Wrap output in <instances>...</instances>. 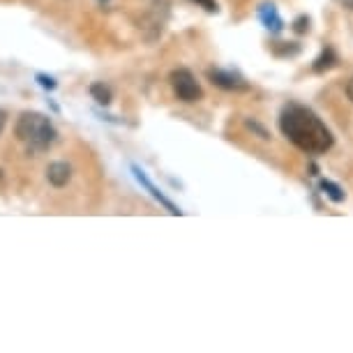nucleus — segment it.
<instances>
[{
    "label": "nucleus",
    "instance_id": "4468645a",
    "mask_svg": "<svg viewBox=\"0 0 353 353\" xmlns=\"http://www.w3.org/2000/svg\"><path fill=\"white\" fill-rule=\"evenodd\" d=\"M5 123H8V113L0 109V134H3V130H5Z\"/></svg>",
    "mask_w": 353,
    "mask_h": 353
},
{
    "label": "nucleus",
    "instance_id": "6e6552de",
    "mask_svg": "<svg viewBox=\"0 0 353 353\" xmlns=\"http://www.w3.org/2000/svg\"><path fill=\"white\" fill-rule=\"evenodd\" d=\"M335 65H337V56H335V51H332L330 46H328V49H325L321 56H319L316 61H314L312 70H314L316 74H321V72H328L330 68H335Z\"/></svg>",
    "mask_w": 353,
    "mask_h": 353
},
{
    "label": "nucleus",
    "instance_id": "0eeeda50",
    "mask_svg": "<svg viewBox=\"0 0 353 353\" xmlns=\"http://www.w3.org/2000/svg\"><path fill=\"white\" fill-rule=\"evenodd\" d=\"M46 181H49L53 188H65L72 181V166L68 162H53L46 169Z\"/></svg>",
    "mask_w": 353,
    "mask_h": 353
},
{
    "label": "nucleus",
    "instance_id": "7ed1b4c3",
    "mask_svg": "<svg viewBox=\"0 0 353 353\" xmlns=\"http://www.w3.org/2000/svg\"><path fill=\"white\" fill-rule=\"evenodd\" d=\"M169 81H171L173 92H176V97L181 99V102L192 104V102H199V99L203 97L201 85H199L196 77L192 74L190 70H185V68L173 70L171 77H169Z\"/></svg>",
    "mask_w": 353,
    "mask_h": 353
},
{
    "label": "nucleus",
    "instance_id": "20e7f679",
    "mask_svg": "<svg viewBox=\"0 0 353 353\" xmlns=\"http://www.w3.org/2000/svg\"><path fill=\"white\" fill-rule=\"evenodd\" d=\"M208 79L217 88L222 90H229V92H248L250 90V83L245 81L241 74L231 70H208Z\"/></svg>",
    "mask_w": 353,
    "mask_h": 353
},
{
    "label": "nucleus",
    "instance_id": "39448f33",
    "mask_svg": "<svg viewBox=\"0 0 353 353\" xmlns=\"http://www.w3.org/2000/svg\"><path fill=\"white\" fill-rule=\"evenodd\" d=\"M132 173H134L137 183L141 185V188H145V190H148V194H150L152 199H155V201H159V205H164V208L169 210L171 215H183V210L178 208V205L171 201V199H166V196L162 194V192H159V190L155 188V183H152L150 178L145 176V171H143V169H139L137 164H132Z\"/></svg>",
    "mask_w": 353,
    "mask_h": 353
},
{
    "label": "nucleus",
    "instance_id": "1a4fd4ad",
    "mask_svg": "<svg viewBox=\"0 0 353 353\" xmlns=\"http://www.w3.org/2000/svg\"><path fill=\"white\" fill-rule=\"evenodd\" d=\"M90 95H92V99H95L97 104H104V106H109L111 99H113L111 88H109V85H104L102 81H97V83L90 85Z\"/></svg>",
    "mask_w": 353,
    "mask_h": 353
},
{
    "label": "nucleus",
    "instance_id": "f03ea898",
    "mask_svg": "<svg viewBox=\"0 0 353 353\" xmlns=\"http://www.w3.org/2000/svg\"><path fill=\"white\" fill-rule=\"evenodd\" d=\"M14 134L30 155H39V152L49 150L58 139V132L51 125L49 116L39 111H23L14 125Z\"/></svg>",
    "mask_w": 353,
    "mask_h": 353
},
{
    "label": "nucleus",
    "instance_id": "2eb2a0df",
    "mask_svg": "<svg viewBox=\"0 0 353 353\" xmlns=\"http://www.w3.org/2000/svg\"><path fill=\"white\" fill-rule=\"evenodd\" d=\"M346 95H349V99L353 102V79L349 81V85H346Z\"/></svg>",
    "mask_w": 353,
    "mask_h": 353
},
{
    "label": "nucleus",
    "instance_id": "f8f14e48",
    "mask_svg": "<svg viewBox=\"0 0 353 353\" xmlns=\"http://www.w3.org/2000/svg\"><path fill=\"white\" fill-rule=\"evenodd\" d=\"M293 30L298 32V35H305V32H310V17H298L296 21H293Z\"/></svg>",
    "mask_w": 353,
    "mask_h": 353
},
{
    "label": "nucleus",
    "instance_id": "9d476101",
    "mask_svg": "<svg viewBox=\"0 0 353 353\" xmlns=\"http://www.w3.org/2000/svg\"><path fill=\"white\" fill-rule=\"evenodd\" d=\"M321 190L325 192V196L330 199V201H335V203H342L344 201V190L339 188L337 183H332V181H321Z\"/></svg>",
    "mask_w": 353,
    "mask_h": 353
},
{
    "label": "nucleus",
    "instance_id": "dca6fc26",
    "mask_svg": "<svg viewBox=\"0 0 353 353\" xmlns=\"http://www.w3.org/2000/svg\"><path fill=\"white\" fill-rule=\"evenodd\" d=\"M99 3H106V0H99Z\"/></svg>",
    "mask_w": 353,
    "mask_h": 353
},
{
    "label": "nucleus",
    "instance_id": "ddd939ff",
    "mask_svg": "<svg viewBox=\"0 0 353 353\" xmlns=\"http://www.w3.org/2000/svg\"><path fill=\"white\" fill-rule=\"evenodd\" d=\"M190 3H196L199 8H203L205 12H217V0H190Z\"/></svg>",
    "mask_w": 353,
    "mask_h": 353
},
{
    "label": "nucleus",
    "instance_id": "9b49d317",
    "mask_svg": "<svg viewBox=\"0 0 353 353\" xmlns=\"http://www.w3.org/2000/svg\"><path fill=\"white\" fill-rule=\"evenodd\" d=\"M35 79H37V83L42 85L44 90H56V85H58V83H56V79H53V77L44 74V72H37Z\"/></svg>",
    "mask_w": 353,
    "mask_h": 353
},
{
    "label": "nucleus",
    "instance_id": "423d86ee",
    "mask_svg": "<svg viewBox=\"0 0 353 353\" xmlns=\"http://www.w3.org/2000/svg\"><path fill=\"white\" fill-rule=\"evenodd\" d=\"M259 19H261V23L270 32H282V28H284L282 17H279L277 8L272 3H261V5H259Z\"/></svg>",
    "mask_w": 353,
    "mask_h": 353
},
{
    "label": "nucleus",
    "instance_id": "f257e3e1",
    "mask_svg": "<svg viewBox=\"0 0 353 353\" xmlns=\"http://www.w3.org/2000/svg\"><path fill=\"white\" fill-rule=\"evenodd\" d=\"M279 132L307 155H323L332 148L335 137L310 106L289 102L279 113Z\"/></svg>",
    "mask_w": 353,
    "mask_h": 353
}]
</instances>
